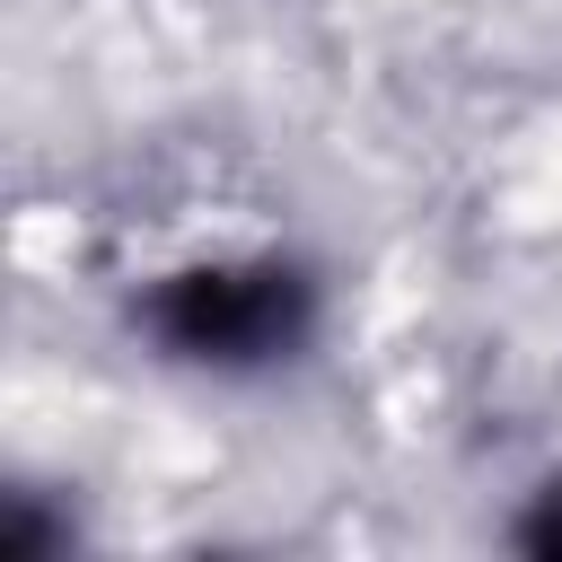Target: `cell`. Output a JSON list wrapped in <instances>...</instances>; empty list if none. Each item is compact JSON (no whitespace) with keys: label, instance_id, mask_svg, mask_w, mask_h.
Masks as SVG:
<instances>
[{"label":"cell","instance_id":"obj_1","mask_svg":"<svg viewBox=\"0 0 562 562\" xmlns=\"http://www.w3.org/2000/svg\"><path fill=\"white\" fill-rule=\"evenodd\" d=\"M132 325L176 369L255 378V369H281L316 334V281L272 246L263 255H193V263H176L140 290Z\"/></svg>","mask_w":562,"mask_h":562}]
</instances>
